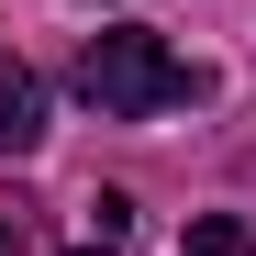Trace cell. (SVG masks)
I'll list each match as a JSON object with an SVG mask.
<instances>
[{"label": "cell", "instance_id": "obj_2", "mask_svg": "<svg viewBox=\"0 0 256 256\" xmlns=\"http://www.w3.org/2000/svg\"><path fill=\"white\" fill-rule=\"evenodd\" d=\"M34 145H45V78L0 56V156H34Z\"/></svg>", "mask_w": 256, "mask_h": 256}, {"label": "cell", "instance_id": "obj_4", "mask_svg": "<svg viewBox=\"0 0 256 256\" xmlns=\"http://www.w3.org/2000/svg\"><path fill=\"white\" fill-rule=\"evenodd\" d=\"M178 256H256V223H245V212H190Z\"/></svg>", "mask_w": 256, "mask_h": 256}, {"label": "cell", "instance_id": "obj_1", "mask_svg": "<svg viewBox=\"0 0 256 256\" xmlns=\"http://www.w3.org/2000/svg\"><path fill=\"white\" fill-rule=\"evenodd\" d=\"M212 90V67H190L167 34H145V22H112V34H90L78 45V100H90L100 122H156V112H178V100H200Z\"/></svg>", "mask_w": 256, "mask_h": 256}, {"label": "cell", "instance_id": "obj_5", "mask_svg": "<svg viewBox=\"0 0 256 256\" xmlns=\"http://www.w3.org/2000/svg\"><path fill=\"white\" fill-rule=\"evenodd\" d=\"M0 256H22V223H12V212H0Z\"/></svg>", "mask_w": 256, "mask_h": 256}, {"label": "cell", "instance_id": "obj_3", "mask_svg": "<svg viewBox=\"0 0 256 256\" xmlns=\"http://www.w3.org/2000/svg\"><path fill=\"white\" fill-rule=\"evenodd\" d=\"M122 234H134V200H122V190H100V200H78L67 256H122Z\"/></svg>", "mask_w": 256, "mask_h": 256}]
</instances>
